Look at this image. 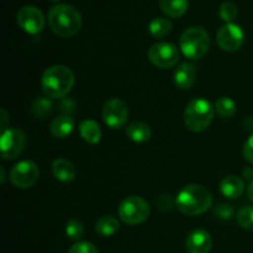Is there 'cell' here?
Segmentation results:
<instances>
[{"instance_id":"1","label":"cell","mask_w":253,"mask_h":253,"mask_svg":"<svg viewBox=\"0 0 253 253\" xmlns=\"http://www.w3.org/2000/svg\"><path fill=\"white\" fill-rule=\"evenodd\" d=\"M212 204V195L200 184L185 185L175 198V205L180 212L188 216L204 214Z\"/></svg>"},{"instance_id":"2","label":"cell","mask_w":253,"mask_h":253,"mask_svg":"<svg viewBox=\"0 0 253 253\" xmlns=\"http://www.w3.org/2000/svg\"><path fill=\"white\" fill-rule=\"evenodd\" d=\"M48 26L57 36H74L82 27L81 12L68 4H57L49 9L47 15Z\"/></svg>"},{"instance_id":"3","label":"cell","mask_w":253,"mask_h":253,"mask_svg":"<svg viewBox=\"0 0 253 253\" xmlns=\"http://www.w3.org/2000/svg\"><path fill=\"white\" fill-rule=\"evenodd\" d=\"M74 82V74L68 67L61 64L51 66L42 74V91L51 99H62L72 90Z\"/></svg>"},{"instance_id":"4","label":"cell","mask_w":253,"mask_h":253,"mask_svg":"<svg viewBox=\"0 0 253 253\" xmlns=\"http://www.w3.org/2000/svg\"><path fill=\"white\" fill-rule=\"evenodd\" d=\"M215 115V106L204 98H195L189 101L184 111V124L193 132H203L211 124Z\"/></svg>"},{"instance_id":"5","label":"cell","mask_w":253,"mask_h":253,"mask_svg":"<svg viewBox=\"0 0 253 253\" xmlns=\"http://www.w3.org/2000/svg\"><path fill=\"white\" fill-rule=\"evenodd\" d=\"M179 47L185 57L190 59H199L209 51L210 37L202 27H189L180 36Z\"/></svg>"},{"instance_id":"6","label":"cell","mask_w":253,"mask_h":253,"mask_svg":"<svg viewBox=\"0 0 253 253\" xmlns=\"http://www.w3.org/2000/svg\"><path fill=\"white\" fill-rule=\"evenodd\" d=\"M118 212L120 220L125 224L140 225L148 219L151 209L143 198L132 195L120 203Z\"/></svg>"},{"instance_id":"7","label":"cell","mask_w":253,"mask_h":253,"mask_svg":"<svg viewBox=\"0 0 253 253\" xmlns=\"http://www.w3.org/2000/svg\"><path fill=\"white\" fill-rule=\"evenodd\" d=\"M148 59L158 68H170L179 61V49L170 42H158L148 51Z\"/></svg>"},{"instance_id":"8","label":"cell","mask_w":253,"mask_h":253,"mask_svg":"<svg viewBox=\"0 0 253 253\" xmlns=\"http://www.w3.org/2000/svg\"><path fill=\"white\" fill-rule=\"evenodd\" d=\"M26 137L21 130L9 127L1 132L0 137V151L2 160H14L24 151Z\"/></svg>"},{"instance_id":"9","label":"cell","mask_w":253,"mask_h":253,"mask_svg":"<svg viewBox=\"0 0 253 253\" xmlns=\"http://www.w3.org/2000/svg\"><path fill=\"white\" fill-rule=\"evenodd\" d=\"M40 177V169L32 161H21L10 170V180L19 189L31 188Z\"/></svg>"},{"instance_id":"10","label":"cell","mask_w":253,"mask_h":253,"mask_svg":"<svg viewBox=\"0 0 253 253\" xmlns=\"http://www.w3.org/2000/svg\"><path fill=\"white\" fill-rule=\"evenodd\" d=\"M216 41L220 48L225 52H236L245 42L244 30L234 22L222 25L216 34Z\"/></svg>"},{"instance_id":"11","label":"cell","mask_w":253,"mask_h":253,"mask_svg":"<svg viewBox=\"0 0 253 253\" xmlns=\"http://www.w3.org/2000/svg\"><path fill=\"white\" fill-rule=\"evenodd\" d=\"M16 21L25 32L31 35L40 34L44 27L43 12L32 5H26L17 11Z\"/></svg>"},{"instance_id":"12","label":"cell","mask_w":253,"mask_h":253,"mask_svg":"<svg viewBox=\"0 0 253 253\" xmlns=\"http://www.w3.org/2000/svg\"><path fill=\"white\" fill-rule=\"evenodd\" d=\"M103 120L109 127L121 128L125 126L128 119V108L120 99H110L103 106Z\"/></svg>"},{"instance_id":"13","label":"cell","mask_w":253,"mask_h":253,"mask_svg":"<svg viewBox=\"0 0 253 253\" xmlns=\"http://www.w3.org/2000/svg\"><path fill=\"white\" fill-rule=\"evenodd\" d=\"M211 246V236L203 229L193 230L185 240V249L188 253H209Z\"/></svg>"},{"instance_id":"14","label":"cell","mask_w":253,"mask_h":253,"mask_svg":"<svg viewBox=\"0 0 253 253\" xmlns=\"http://www.w3.org/2000/svg\"><path fill=\"white\" fill-rule=\"evenodd\" d=\"M195 77H197V69H195L194 64L189 63V62L180 63L175 68L174 74H173L174 84L177 85V88L182 89V90L192 88L195 82Z\"/></svg>"},{"instance_id":"15","label":"cell","mask_w":253,"mask_h":253,"mask_svg":"<svg viewBox=\"0 0 253 253\" xmlns=\"http://www.w3.org/2000/svg\"><path fill=\"white\" fill-rule=\"evenodd\" d=\"M220 192L225 198L236 199L245 192V182L237 175H227L220 183Z\"/></svg>"},{"instance_id":"16","label":"cell","mask_w":253,"mask_h":253,"mask_svg":"<svg viewBox=\"0 0 253 253\" xmlns=\"http://www.w3.org/2000/svg\"><path fill=\"white\" fill-rule=\"evenodd\" d=\"M52 174L57 180L69 183L76 178V168L67 158H57L52 163Z\"/></svg>"},{"instance_id":"17","label":"cell","mask_w":253,"mask_h":253,"mask_svg":"<svg viewBox=\"0 0 253 253\" xmlns=\"http://www.w3.org/2000/svg\"><path fill=\"white\" fill-rule=\"evenodd\" d=\"M74 119L69 115H61L49 124V132L56 138H66L74 130Z\"/></svg>"},{"instance_id":"18","label":"cell","mask_w":253,"mask_h":253,"mask_svg":"<svg viewBox=\"0 0 253 253\" xmlns=\"http://www.w3.org/2000/svg\"><path fill=\"white\" fill-rule=\"evenodd\" d=\"M126 135L133 142L142 143L151 138V128L142 121H133L126 127Z\"/></svg>"},{"instance_id":"19","label":"cell","mask_w":253,"mask_h":253,"mask_svg":"<svg viewBox=\"0 0 253 253\" xmlns=\"http://www.w3.org/2000/svg\"><path fill=\"white\" fill-rule=\"evenodd\" d=\"M79 133L85 142L95 145L101 138V130L94 120H84L79 125Z\"/></svg>"},{"instance_id":"20","label":"cell","mask_w":253,"mask_h":253,"mask_svg":"<svg viewBox=\"0 0 253 253\" xmlns=\"http://www.w3.org/2000/svg\"><path fill=\"white\" fill-rule=\"evenodd\" d=\"M160 6L166 15L177 19L187 12L189 1L188 0H160Z\"/></svg>"},{"instance_id":"21","label":"cell","mask_w":253,"mask_h":253,"mask_svg":"<svg viewBox=\"0 0 253 253\" xmlns=\"http://www.w3.org/2000/svg\"><path fill=\"white\" fill-rule=\"evenodd\" d=\"M119 229H120L119 220L114 216H110V215L101 216L95 224V231L104 237L113 236L119 231Z\"/></svg>"},{"instance_id":"22","label":"cell","mask_w":253,"mask_h":253,"mask_svg":"<svg viewBox=\"0 0 253 253\" xmlns=\"http://www.w3.org/2000/svg\"><path fill=\"white\" fill-rule=\"evenodd\" d=\"M170 30H172V22L166 17H156L148 25V31H150L151 36L155 39H162V37L167 36Z\"/></svg>"},{"instance_id":"23","label":"cell","mask_w":253,"mask_h":253,"mask_svg":"<svg viewBox=\"0 0 253 253\" xmlns=\"http://www.w3.org/2000/svg\"><path fill=\"white\" fill-rule=\"evenodd\" d=\"M236 103L229 96H221L215 103V111L224 119L232 118L236 114Z\"/></svg>"},{"instance_id":"24","label":"cell","mask_w":253,"mask_h":253,"mask_svg":"<svg viewBox=\"0 0 253 253\" xmlns=\"http://www.w3.org/2000/svg\"><path fill=\"white\" fill-rule=\"evenodd\" d=\"M52 110V101L48 96H39L34 100L31 105V113L35 118H44Z\"/></svg>"},{"instance_id":"25","label":"cell","mask_w":253,"mask_h":253,"mask_svg":"<svg viewBox=\"0 0 253 253\" xmlns=\"http://www.w3.org/2000/svg\"><path fill=\"white\" fill-rule=\"evenodd\" d=\"M66 235L72 241H79L84 236L83 224L79 220H69L66 225Z\"/></svg>"},{"instance_id":"26","label":"cell","mask_w":253,"mask_h":253,"mask_svg":"<svg viewBox=\"0 0 253 253\" xmlns=\"http://www.w3.org/2000/svg\"><path fill=\"white\" fill-rule=\"evenodd\" d=\"M219 15L226 24L232 22L239 15V9L236 5L231 1H225L220 5L219 7Z\"/></svg>"},{"instance_id":"27","label":"cell","mask_w":253,"mask_h":253,"mask_svg":"<svg viewBox=\"0 0 253 253\" xmlns=\"http://www.w3.org/2000/svg\"><path fill=\"white\" fill-rule=\"evenodd\" d=\"M237 222L242 229L253 230V207H244L237 212Z\"/></svg>"},{"instance_id":"28","label":"cell","mask_w":253,"mask_h":253,"mask_svg":"<svg viewBox=\"0 0 253 253\" xmlns=\"http://www.w3.org/2000/svg\"><path fill=\"white\" fill-rule=\"evenodd\" d=\"M68 253H99L96 247L93 244L86 241H81L74 244L73 246L69 249Z\"/></svg>"},{"instance_id":"29","label":"cell","mask_w":253,"mask_h":253,"mask_svg":"<svg viewBox=\"0 0 253 253\" xmlns=\"http://www.w3.org/2000/svg\"><path fill=\"white\" fill-rule=\"evenodd\" d=\"M214 214L216 215L219 219L230 220L232 217V215H234V208H232L231 205L221 203V204H219L215 207Z\"/></svg>"},{"instance_id":"30","label":"cell","mask_w":253,"mask_h":253,"mask_svg":"<svg viewBox=\"0 0 253 253\" xmlns=\"http://www.w3.org/2000/svg\"><path fill=\"white\" fill-rule=\"evenodd\" d=\"M244 157L247 162L253 165V133H251L244 145Z\"/></svg>"},{"instance_id":"31","label":"cell","mask_w":253,"mask_h":253,"mask_svg":"<svg viewBox=\"0 0 253 253\" xmlns=\"http://www.w3.org/2000/svg\"><path fill=\"white\" fill-rule=\"evenodd\" d=\"M245 128H246L247 131H250V132L253 133V116H249V118L245 120Z\"/></svg>"},{"instance_id":"32","label":"cell","mask_w":253,"mask_h":253,"mask_svg":"<svg viewBox=\"0 0 253 253\" xmlns=\"http://www.w3.org/2000/svg\"><path fill=\"white\" fill-rule=\"evenodd\" d=\"M1 120H2V124H1V132H2V131L6 130V121H7V113L5 109H1Z\"/></svg>"},{"instance_id":"33","label":"cell","mask_w":253,"mask_h":253,"mask_svg":"<svg viewBox=\"0 0 253 253\" xmlns=\"http://www.w3.org/2000/svg\"><path fill=\"white\" fill-rule=\"evenodd\" d=\"M244 177L246 179H252L253 180V168L247 167L244 169Z\"/></svg>"},{"instance_id":"34","label":"cell","mask_w":253,"mask_h":253,"mask_svg":"<svg viewBox=\"0 0 253 253\" xmlns=\"http://www.w3.org/2000/svg\"><path fill=\"white\" fill-rule=\"evenodd\" d=\"M247 194H249L250 200H251V202L253 203V180H251L249 188H247Z\"/></svg>"},{"instance_id":"35","label":"cell","mask_w":253,"mask_h":253,"mask_svg":"<svg viewBox=\"0 0 253 253\" xmlns=\"http://www.w3.org/2000/svg\"><path fill=\"white\" fill-rule=\"evenodd\" d=\"M5 182V172H4V168H1V183Z\"/></svg>"},{"instance_id":"36","label":"cell","mask_w":253,"mask_h":253,"mask_svg":"<svg viewBox=\"0 0 253 253\" xmlns=\"http://www.w3.org/2000/svg\"><path fill=\"white\" fill-rule=\"evenodd\" d=\"M52 1H59V0H52Z\"/></svg>"}]
</instances>
